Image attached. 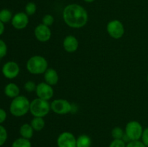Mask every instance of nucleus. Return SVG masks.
Segmentation results:
<instances>
[{"label": "nucleus", "instance_id": "obj_1", "mask_svg": "<svg viewBox=\"0 0 148 147\" xmlns=\"http://www.w3.org/2000/svg\"><path fill=\"white\" fill-rule=\"evenodd\" d=\"M63 20L69 27L81 28L87 24L88 14L82 6L78 4H70L64 7L62 13Z\"/></svg>", "mask_w": 148, "mask_h": 147}, {"label": "nucleus", "instance_id": "obj_2", "mask_svg": "<svg viewBox=\"0 0 148 147\" xmlns=\"http://www.w3.org/2000/svg\"><path fill=\"white\" fill-rule=\"evenodd\" d=\"M30 102L26 97L19 95L14 98L10 106V111L15 117H22L30 111Z\"/></svg>", "mask_w": 148, "mask_h": 147}, {"label": "nucleus", "instance_id": "obj_3", "mask_svg": "<svg viewBox=\"0 0 148 147\" xmlns=\"http://www.w3.org/2000/svg\"><path fill=\"white\" fill-rule=\"evenodd\" d=\"M26 69L32 74H44L48 69V61L43 56H33L27 61Z\"/></svg>", "mask_w": 148, "mask_h": 147}, {"label": "nucleus", "instance_id": "obj_4", "mask_svg": "<svg viewBox=\"0 0 148 147\" xmlns=\"http://www.w3.org/2000/svg\"><path fill=\"white\" fill-rule=\"evenodd\" d=\"M51 110V104L48 100L36 98L30 102V112L34 117L46 116Z\"/></svg>", "mask_w": 148, "mask_h": 147}, {"label": "nucleus", "instance_id": "obj_5", "mask_svg": "<svg viewBox=\"0 0 148 147\" xmlns=\"http://www.w3.org/2000/svg\"><path fill=\"white\" fill-rule=\"evenodd\" d=\"M143 128L141 124L136 120L130 121L125 128V134L130 141H137L142 137Z\"/></svg>", "mask_w": 148, "mask_h": 147}, {"label": "nucleus", "instance_id": "obj_6", "mask_svg": "<svg viewBox=\"0 0 148 147\" xmlns=\"http://www.w3.org/2000/svg\"><path fill=\"white\" fill-rule=\"evenodd\" d=\"M51 110L59 115H66L72 112L73 106L66 99H56L51 103Z\"/></svg>", "mask_w": 148, "mask_h": 147}, {"label": "nucleus", "instance_id": "obj_7", "mask_svg": "<svg viewBox=\"0 0 148 147\" xmlns=\"http://www.w3.org/2000/svg\"><path fill=\"white\" fill-rule=\"evenodd\" d=\"M107 33L111 37L114 39H120L124 34V26L119 20H113L107 24Z\"/></svg>", "mask_w": 148, "mask_h": 147}, {"label": "nucleus", "instance_id": "obj_8", "mask_svg": "<svg viewBox=\"0 0 148 147\" xmlns=\"http://www.w3.org/2000/svg\"><path fill=\"white\" fill-rule=\"evenodd\" d=\"M77 138L73 133L64 131L59 134L56 140L58 147H76Z\"/></svg>", "mask_w": 148, "mask_h": 147}, {"label": "nucleus", "instance_id": "obj_9", "mask_svg": "<svg viewBox=\"0 0 148 147\" xmlns=\"http://www.w3.org/2000/svg\"><path fill=\"white\" fill-rule=\"evenodd\" d=\"M36 92L38 97L45 100L49 101L53 96V89L52 86L46 82H40L37 84Z\"/></svg>", "mask_w": 148, "mask_h": 147}, {"label": "nucleus", "instance_id": "obj_10", "mask_svg": "<svg viewBox=\"0 0 148 147\" xmlns=\"http://www.w3.org/2000/svg\"><path fill=\"white\" fill-rule=\"evenodd\" d=\"M1 71L7 79H14L20 74V66L16 62L8 61L4 64Z\"/></svg>", "mask_w": 148, "mask_h": 147}, {"label": "nucleus", "instance_id": "obj_11", "mask_svg": "<svg viewBox=\"0 0 148 147\" xmlns=\"http://www.w3.org/2000/svg\"><path fill=\"white\" fill-rule=\"evenodd\" d=\"M34 35L36 38L40 42L49 41L51 37V30L49 26L43 24V23L39 24L35 28Z\"/></svg>", "mask_w": 148, "mask_h": 147}, {"label": "nucleus", "instance_id": "obj_12", "mask_svg": "<svg viewBox=\"0 0 148 147\" xmlns=\"http://www.w3.org/2000/svg\"><path fill=\"white\" fill-rule=\"evenodd\" d=\"M12 24L17 30H23L27 26L29 22L28 15L25 12L16 13L11 20Z\"/></svg>", "mask_w": 148, "mask_h": 147}, {"label": "nucleus", "instance_id": "obj_13", "mask_svg": "<svg viewBox=\"0 0 148 147\" xmlns=\"http://www.w3.org/2000/svg\"><path fill=\"white\" fill-rule=\"evenodd\" d=\"M63 47L68 53H74L79 47V42L75 36L67 35L63 40Z\"/></svg>", "mask_w": 148, "mask_h": 147}, {"label": "nucleus", "instance_id": "obj_14", "mask_svg": "<svg viewBox=\"0 0 148 147\" xmlns=\"http://www.w3.org/2000/svg\"><path fill=\"white\" fill-rule=\"evenodd\" d=\"M45 82L49 84L51 86L56 85L59 82V75L57 71L54 69L52 68H48L44 74Z\"/></svg>", "mask_w": 148, "mask_h": 147}, {"label": "nucleus", "instance_id": "obj_15", "mask_svg": "<svg viewBox=\"0 0 148 147\" xmlns=\"http://www.w3.org/2000/svg\"><path fill=\"white\" fill-rule=\"evenodd\" d=\"M4 94L8 97L14 99L20 95V88L16 84L9 83L4 87Z\"/></svg>", "mask_w": 148, "mask_h": 147}, {"label": "nucleus", "instance_id": "obj_16", "mask_svg": "<svg viewBox=\"0 0 148 147\" xmlns=\"http://www.w3.org/2000/svg\"><path fill=\"white\" fill-rule=\"evenodd\" d=\"M33 133H34V129L30 124L24 123L20 126V134L23 138L30 139L33 136Z\"/></svg>", "mask_w": 148, "mask_h": 147}, {"label": "nucleus", "instance_id": "obj_17", "mask_svg": "<svg viewBox=\"0 0 148 147\" xmlns=\"http://www.w3.org/2000/svg\"><path fill=\"white\" fill-rule=\"evenodd\" d=\"M92 140L89 135L82 134L77 138L76 147H91Z\"/></svg>", "mask_w": 148, "mask_h": 147}, {"label": "nucleus", "instance_id": "obj_18", "mask_svg": "<svg viewBox=\"0 0 148 147\" xmlns=\"http://www.w3.org/2000/svg\"><path fill=\"white\" fill-rule=\"evenodd\" d=\"M30 125L33 127L34 131H40L41 130L43 129L45 127L46 122L43 120V118H40V117H34L32 119L31 122H30Z\"/></svg>", "mask_w": 148, "mask_h": 147}, {"label": "nucleus", "instance_id": "obj_19", "mask_svg": "<svg viewBox=\"0 0 148 147\" xmlns=\"http://www.w3.org/2000/svg\"><path fill=\"white\" fill-rule=\"evenodd\" d=\"M12 147H32V144L30 139L20 137L13 141Z\"/></svg>", "mask_w": 148, "mask_h": 147}, {"label": "nucleus", "instance_id": "obj_20", "mask_svg": "<svg viewBox=\"0 0 148 147\" xmlns=\"http://www.w3.org/2000/svg\"><path fill=\"white\" fill-rule=\"evenodd\" d=\"M12 17V13L7 9H3L0 11V21L4 24L11 21Z\"/></svg>", "mask_w": 148, "mask_h": 147}, {"label": "nucleus", "instance_id": "obj_21", "mask_svg": "<svg viewBox=\"0 0 148 147\" xmlns=\"http://www.w3.org/2000/svg\"><path fill=\"white\" fill-rule=\"evenodd\" d=\"M125 134V131L120 127H115L111 131V135L114 139H122Z\"/></svg>", "mask_w": 148, "mask_h": 147}, {"label": "nucleus", "instance_id": "obj_22", "mask_svg": "<svg viewBox=\"0 0 148 147\" xmlns=\"http://www.w3.org/2000/svg\"><path fill=\"white\" fill-rule=\"evenodd\" d=\"M25 13L28 16L33 15L36 12V10H37L36 4L34 2H32V1L28 2L26 4L25 7Z\"/></svg>", "mask_w": 148, "mask_h": 147}, {"label": "nucleus", "instance_id": "obj_23", "mask_svg": "<svg viewBox=\"0 0 148 147\" xmlns=\"http://www.w3.org/2000/svg\"><path fill=\"white\" fill-rule=\"evenodd\" d=\"M8 137L7 131L4 126L0 125V146L4 145L6 143Z\"/></svg>", "mask_w": 148, "mask_h": 147}, {"label": "nucleus", "instance_id": "obj_24", "mask_svg": "<svg viewBox=\"0 0 148 147\" xmlns=\"http://www.w3.org/2000/svg\"><path fill=\"white\" fill-rule=\"evenodd\" d=\"M53 22H54V18L53 16L50 14H47L46 15L43 16V19H42V23L46 26H51L53 24Z\"/></svg>", "mask_w": 148, "mask_h": 147}, {"label": "nucleus", "instance_id": "obj_25", "mask_svg": "<svg viewBox=\"0 0 148 147\" xmlns=\"http://www.w3.org/2000/svg\"><path fill=\"white\" fill-rule=\"evenodd\" d=\"M36 86L34 82L33 81H27L24 84V89H25V91H27V92H33L34 91H36Z\"/></svg>", "mask_w": 148, "mask_h": 147}, {"label": "nucleus", "instance_id": "obj_26", "mask_svg": "<svg viewBox=\"0 0 148 147\" xmlns=\"http://www.w3.org/2000/svg\"><path fill=\"white\" fill-rule=\"evenodd\" d=\"M127 144L122 139H114L110 144L109 147H126Z\"/></svg>", "mask_w": 148, "mask_h": 147}, {"label": "nucleus", "instance_id": "obj_27", "mask_svg": "<svg viewBox=\"0 0 148 147\" xmlns=\"http://www.w3.org/2000/svg\"><path fill=\"white\" fill-rule=\"evenodd\" d=\"M7 53V46L5 42L0 39V59L4 58Z\"/></svg>", "mask_w": 148, "mask_h": 147}, {"label": "nucleus", "instance_id": "obj_28", "mask_svg": "<svg viewBox=\"0 0 148 147\" xmlns=\"http://www.w3.org/2000/svg\"><path fill=\"white\" fill-rule=\"evenodd\" d=\"M126 147H147L143 141H140L139 140L137 141H131L130 142L127 143Z\"/></svg>", "mask_w": 148, "mask_h": 147}, {"label": "nucleus", "instance_id": "obj_29", "mask_svg": "<svg viewBox=\"0 0 148 147\" xmlns=\"http://www.w3.org/2000/svg\"><path fill=\"white\" fill-rule=\"evenodd\" d=\"M141 138L143 144L148 147V128H146L145 129L143 130Z\"/></svg>", "mask_w": 148, "mask_h": 147}, {"label": "nucleus", "instance_id": "obj_30", "mask_svg": "<svg viewBox=\"0 0 148 147\" xmlns=\"http://www.w3.org/2000/svg\"><path fill=\"white\" fill-rule=\"evenodd\" d=\"M7 119V112L2 108H0V124L4 122Z\"/></svg>", "mask_w": 148, "mask_h": 147}, {"label": "nucleus", "instance_id": "obj_31", "mask_svg": "<svg viewBox=\"0 0 148 147\" xmlns=\"http://www.w3.org/2000/svg\"><path fill=\"white\" fill-rule=\"evenodd\" d=\"M4 24L0 21V36L4 33Z\"/></svg>", "mask_w": 148, "mask_h": 147}, {"label": "nucleus", "instance_id": "obj_32", "mask_svg": "<svg viewBox=\"0 0 148 147\" xmlns=\"http://www.w3.org/2000/svg\"><path fill=\"white\" fill-rule=\"evenodd\" d=\"M84 1H85V2L87 3H92L94 1H95V0H83Z\"/></svg>", "mask_w": 148, "mask_h": 147}, {"label": "nucleus", "instance_id": "obj_33", "mask_svg": "<svg viewBox=\"0 0 148 147\" xmlns=\"http://www.w3.org/2000/svg\"><path fill=\"white\" fill-rule=\"evenodd\" d=\"M147 82H148V74H147Z\"/></svg>", "mask_w": 148, "mask_h": 147}]
</instances>
